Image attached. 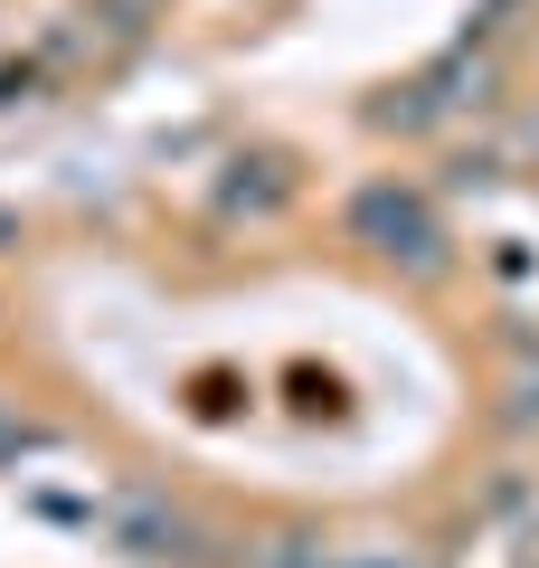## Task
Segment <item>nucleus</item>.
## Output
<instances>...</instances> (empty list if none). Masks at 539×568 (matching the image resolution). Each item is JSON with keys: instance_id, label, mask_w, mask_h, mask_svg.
<instances>
[{"instance_id": "f257e3e1", "label": "nucleus", "mask_w": 539, "mask_h": 568, "mask_svg": "<svg viewBox=\"0 0 539 568\" xmlns=\"http://www.w3.org/2000/svg\"><path fill=\"white\" fill-rule=\"evenodd\" d=\"M359 227L388 246V256H407V265H436V219H426L407 190H369L359 200Z\"/></svg>"}]
</instances>
